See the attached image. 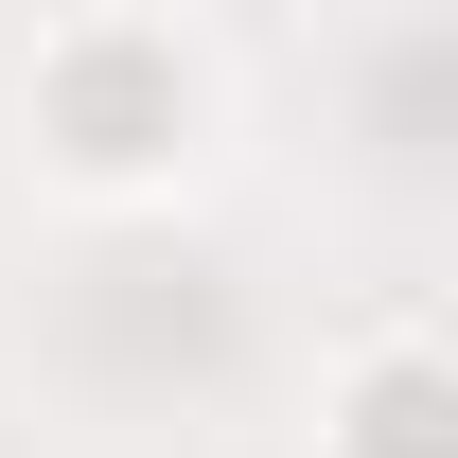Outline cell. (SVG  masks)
Instances as JSON below:
<instances>
[{
    "label": "cell",
    "instance_id": "6da1fadb",
    "mask_svg": "<svg viewBox=\"0 0 458 458\" xmlns=\"http://www.w3.org/2000/svg\"><path fill=\"white\" fill-rule=\"evenodd\" d=\"M36 106H54V159L71 176H159L176 123H194V71H176L159 36H71Z\"/></svg>",
    "mask_w": 458,
    "mask_h": 458
},
{
    "label": "cell",
    "instance_id": "7a4b0ae2",
    "mask_svg": "<svg viewBox=\"0 0 458 458\" xmlns=\"http://www.w3.org/2000/svg\"><path fill=\"white\" fill-rule=\"evenodd\" d=\"M335 458H458V352H370L335 388Z\"/></svg>",
    "mask_w": 458,
    "mask_h": 458
}]
</instances>
